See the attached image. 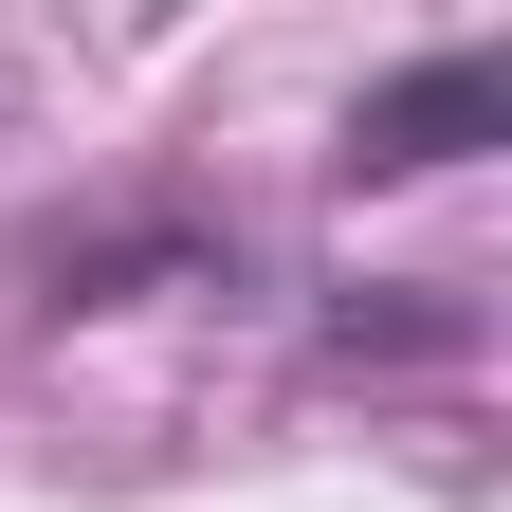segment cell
<instances>
[{
    "mask_svg": "<svg viewBox=\"0 0 512 512\" xmlns=\"http://www.w3.org/2000/svg\"><path fill=\"white\" fill-rule=\"evenodd\" d=\"M494 110H512V74H494V55H439V74L366 92V165H458V147H476Z\"/></svg>",
    "mask_w": 512,
    "mask_h": 512,
    "instance_id": "1",
    "label": "cell"
}]
</instances>
